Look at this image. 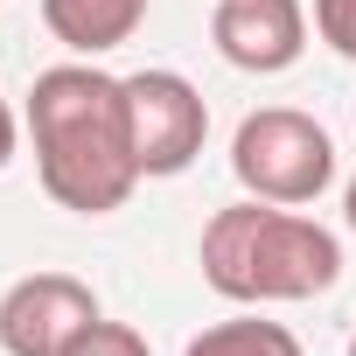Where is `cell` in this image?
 I'll list each match as a JSON object with an SVG mask.
<instances>
[{"label": "cell", "instance_id": "cell-1", "mask_svg": "<svg viewBox=\"0 0 356 356\" xmlns=\"http://www.w3.org/2000/svg\"><path fill=\"white\" fill-rule=\"evenodd\" d=\"M29 140H35V175L49 203L77 217H112L147 175L133 154V112H126V77L98 63H56L29 91Z\"/></svg>", "mask_w": 356, "mask_h": 356}, {"label": "cell", "instance_id": "cell-2", "mask_svg": "<svg viewBox=\"0 0 356 356\" xmlns=\"http://www.w3.org/2000/svg\"><path fill=\"white\" fill-rule=\"evenodd\" d=\"M203 280L224 300L266 307V300H314L342 280V245L328 224L286 210V203H231L203 224Z\"/></svg>", "mask_w": 356, "mask_h": 356}, {"label": "cell", "instance_id": "cell-3", "mask_svg": "<svg viewBox=\"0 0 356 356\" xmlns=\"http://www.w3.org/2000/svg\"><path fill=\"white\" fill-rule=\"evenodd\" d=\"M231 175H238V189L259 196V203H314L328 182H335V140L321 119L293 112V105H266L238 126L231 140Z\"/></svg>", "mask_w": 356, "mask_h": 356}, {"label": "cell", "instance_id": "cell-4", "mask_svg": "<svg viewBox=\"0 0 356 356\" xmlns=\"http://www.w3.org/2000/svg\"><path fill=\"white\" fill-rule=\"evenodd\" d=\"M126 112H133V154L140 175H182L203 154L210 105L182 70H133L126 77Z\"/></svg>", "mask_w": 356, "mask_h": 356}, {"label": "cell", "instance_id": "cell-5", "mask_svg": "<svg viewBox=\"0 0 356 356\" xmlns=\"http://www.w3.org/2000/svg\"><path fill=\"white\" fill-rule=\"evenodd\" d=\"M98 321V293L70 273H29L0 293V349L8 356H63Z\"/></svg>", "mask_w": 356, "mask_h": 356}, {"label": "cell", "instance_id": "cell-6", "mask_svg": "<svg viewBox=\"0 0 356 356\" xmlns=\"http://www.w3.org/2000/svg\"><path fill=\"white\" fill-rule=\"evenodd\" d=\"M210 42H217V56L231 70L280 77L307 49V8H300V0H217Z\"/></svg>", "mask_w": 356, "mask_h": 356}, {"label": "cell", "instance_id": "cell-7", "mask_svg": "<svg viewBox=\"0 0 356 356\" xmlns=\"http://www.w3.org/2000/svg\"><path fill=\"white\" fill-rule=\"evenodd\" d=\"M42 22H49V35L70 56L91 63V56H105V49H119V42L140 35L147 0H42Z\"/></svg>", "mask_w": 356, "mask_h": 356}, {"label": "cell", "instance_id": "cell-8", "mask_svg": "<svg viewBox=\"0 0 356 356\" xmlns=\"http://www.w3.org/2000/svg\"><path fill=\"white\" fill-rule=\"evenodd\" d=\"M182 356H307L293 328L266 321V314H238V321H210Z\"/></svg>", "mask_w": 356, "mask_h": 356}, {"label": "cell", "instance_id": "cell-9", "mask_svg": "<svg viewBox=\"0 0 356 356\" xmlns=\"http://www.w3.org/2000/svg\"><path fill=\"white\" fill-rule=\"evenodd\" d=\"M63 356H154V349H147V335H140V328H126V321H105V314H98V321H91Z\"/></svg>", "mask_w": 356, "mask_h": 356}, {"label": "cell", "instance_id": "cell-10", "mask_svg": "<svg viewBox=\"0 0 356 356\" xmlns=\"http://www.w3.org/2000/svg\"><path fill=\"white\" fill-rule=\"evenodd\" d=\"M314 35L356 63V0H314Z\"/></svg>", "mask_w": 356, "mask_h": 356}, {"label": "cell", "instance_id": "cell-11", "mask_svg": "<svg viewBox=\"0 0 356 356\" xmlns=\"http://www.w3.org/2000/svg\"><path fill=\"white\" fill-rule=\"evenodd\" d=\"M15 147H22V119L8 112V98H0V168L15 161Z\"/></svg>", "mask_w": 356, "mask_h": 356}, {"label": "cell", "instance_id": "cell-12", "mask_svg": "<svg viewBox=\"0 0 356 356\" xmlns=\"http://www.w3.org/2000/svg\"><path fill=\"white\" fill-rule=\"evenodd\" d=\"M342 210H349V231H356V175H349V196H342Z\"/></svg>", "mask_w": 356, "mask_h": 356}, {"label": "cell", "instance_id": "cell-13", "mask_svg": "<svg viewBox=\"0 0 356 356\" xmlns=\"http://www.w3.org/2000/svg\"><path fill=\"white\" fill-rule=\"evenodd\" d=\"M349 356H356V328H349Z\"/></svg>", "mask_w": 356, "mask_h": 356}]
</instances>
